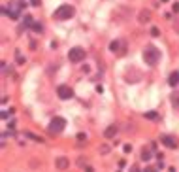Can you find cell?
Segmentation results:
<instances>
[{
    "label": "cell",
    "mask_w": 179,
    "mask_h": 172,
    "mask_svg": "<svg viewBox=\"0 0 179 172\" xmlns=\"http://www.w3.org/2000/svg\"><path fill=\"white\" fill-rule=\"evenodd\" d=\"M143 61L149 66H155L157 62L160 61V51H158L155 45H147V48L143 49Z\"/></svg>",
    "instance_id": "cell-1"
},
{
    "label": "cell",
    "mask_w": 179,
    "mask_h": 172,
    "mask_svg": "<svg viewBox=\"0 0 179 172\" xmlns=\"http://www.w3.org/2000/svg\"><path fill=\"white\" fill-rule=\"evenodd\" d=\"M75 15V8L74 6H70V4H64V6H60L57 8L53 12V17L55 19H59V21H64V19H72Z\"/></svg>",
    "instance_id": "cell-2"
},
{
    "label": "cell",
    "mask_w": 179,
    "mask_h": 172,
    "mask_svg": "<svg viewBox=\"0 0 179 172\" xmlns=\"http://www.w3.org/2000/svg\"><path fill=\"white\" fill-rule=\"evenodd\" d=\"M23 8H25L23 2H12V4H9V8H2V13L8 15L9 19H19V15H21Z\"/></svg>",
    "instance_id": "cell-3"
},
{
    "label": "cell",
    "mask_w": 179,
    "mask_h": 172,
    "mask_svg": "<svg viewBox=\"0 0 179 172\" xmlns=\"http://www.w3.org/2000/svg\"><path fill=\"white\" fill-rule=\"evenodd\" d=\"M64 127H66V119L64 117H53L51 123H49V127H47V131L51 134H59V132L64 131Z\"/></svg>",
    "instance_id": "cell-4"
},
{
    "label": "cell",
    "mask_w": 179,
    "mask_h": 172,
    "mask_svg": "<svg viewBox=\"0 0 179 172\" xmlns=\"http://www.w3.org/2000/svg\"><path fill=\"white\" fill-rule=\"evenodd\" d=\"M85 59V49L83 48H72L68 51V61L70 62H81Z\"/></svg>",
    "instance_id": "cell-5"
},
{
    "label": "cell",
    "mask_w": 179,
    "mask_h": 172,
    "mask_svg": "<svg viewBox=\"0 0 179 172\" xmlns=\"http://www.w3.org/2000/svg\"><path fill=\"white\" fill-rule=\"evenodd\" d=\"M57 95H59V98H62V100H68V98L74 97V91H72L68 85H60L57 89Z\"/></svg>",
    "instance_id": "cell-6"
},
{
    "label": "cell",
    "mask_w": 179,
    "mask_h": 172,
    "mask_svg": "<svg viewBox=\"0 0 179 172\" xmlns=\"http://www.w3.org/2000/svg\"><path fill=\"white\" fill-rule=\"evenodd\" d=\"M109 49L113 51V53H125V42H121V40H113L109 44Z\"/></svg>",
    "instance_id": "cell-7"
},
{
    "label": "cell",
    "mask_w": 179,
    "mask_h": 172,
    "mask_svg": "<svg viewBox=\"0 0 179 172\" xmlns=\"http://www.w3.org/2000/svg\"><path fill=\"white\" fill-rule=\"evenodd\" d=\"M160 142L164 144L166 148H175V146H177V142L170 136V134H160Z\"/></svg>",
    "instance_id": "cell-8"
},
{
    "label": "cell",
    "mask_w": 179,
    "mask_h": 172,
    "mask_svg": "<svg viewBox=\"0 0 179 172\" xmlns=\"http://www.w3.org/2000/svg\"><path fill=\"white\" fill-rule=\"evenodd\" d=\"M55 165H57V168L64 170V168H68V166H70V161L66 159V157H59L57 161H55Z\"/></svg>",
    "instance_id": "cell-9"
},
{
    "label": "cell",
    "mask_w": 179,
    "mask_h": 172,
    "mask_svg": "<svg viewBox=\"0 0 179 172\" xmlns=\"http://www.w3.org/2000/svg\"><path fill=\"white\" fill-rule=\"evenodd\" d=\"M115 134H117V125H109L104 131V138H113Z\"/></svg>",
    "instance_id": "cell-10"
},
{
    "label": "cell",
    "mask_w": 179,
    "mask_h": 172,
    "mask_svg": "<svg viewBox=\"0 0 179 172\" xmlns=\"http://www.w3.org/2000/svg\"><path fill=\"white\" fill-rule=\"evenodd\" d=\"M168 83H170L172 87H175L177 83H179V72H172L170 78H168Z\"/></svg>",
    "instance_id": "cell-11"
},
{
    "label": "cell",
    "mask_w": 179,
    "mask_h": 172,
    "mask_svg": "<svg viewBox=\"0 0 179 172\" xmlns=\"http://www.w3.org/2000/svg\"><path fill=\"white\" fill-rule=\"evenodd\" d=\"M172 104H173V108H177V110H179V91H175L172 95Z\"/></svg>",
    "instance_id": "cell-12"
},
{
    "label": "cell",
    "mask_w": 179,
    "mask_h": 172,
    "mask_svg": "<svg viewBox=\"0 0 179 172\" xmlns=\"http://www.w3.org/2000/svg\"><path fill=\"white\" fill-rule=\"evenodd\" d=\"M151 157H153V153L149 152V149H145V148H143V152H141V159L147 163V161H151Z\"/></svg>",
    "instance_id": "cell-13"
},
{
    "label": "cell",
    "mask_w": 179,
    "mask_h": 172,
    "mask_svg": "<svg viewBox=\"0 0 179 172\" xmlns=\"http://www.w3.org/2000/svg\"><path fill=\"white\" fill-rule=\"evenodd\" d=\"M149 19H151L149 12H145V10H143V12H140V21H141V23H147Z\"/></svg>",
    "instance_id": "cell-14"
},
{
    "label": "cell",
    "mask_w": 179,
    "mask_h": 172,
    "mask_svg": "<svg viewBox=\"0 0 179 172\" xmlns=\"http://www.w3.org/2000/svg\"><path fill=\"white\" fill-rule=\"evenodd\" d=\"M32 17L30 15H25V21H23V29H27V27H32Z\"/></svg>",
    "instance_id": "cell-15"
},
{
    "label": "cell",
    "mask_w": 179,
    "mask_h": 172,
    "mask_svg": "<svg viewBox=\"0 0 179 172\" xmlns=\"http://www.w3.org/2000/svg\"><path fill=\"white\" fill-rule=\"evenodd\" d=\"M27 136H28L30 140H34V142H43V138L38 136V134H34V132H27Z\"/></svg>",
    "instance_id": "cell-16"
},
{
    "label": "cell",
    "mask_w": 179,
    "mask_h": 172,
    "mask_svg": "<svg viewBox=\"0 0 179 172\" xmlns=\"http://www.w3.org/2000/svg\"><path fill=\"white\" fill-rule=\"evenodd\" d=\"M32 29H34V32H38V34H42V32H43L42 23H34V25H32Z\"/></svg>",
    "instance_id": "cell-17"
},
{
    "label": "cell",
    "mask_w": 179,
    "mask_h": 172,
    "mask_svg": "<svg viewBox=\"0 0 179 172\" xmlns=\"http://www.w3.org/2000/svg\"><path fill=\"white\" fill-rule=\"evenodd\" d=\"M15 59H17V62H19V64H23V62H25L23 55H21V51H15Z\"/></svg>",
    "instance_id": "cell-18"
},
{
    "label": "cell",
    "mask_w": 179,
    "mask_h": 172,
    "mask_svg": "<svg viewBox=\"0 0 179 172\" xmlns=\"http://www.w3.org/2000/svg\"><path fill=\"white\" fill-rule=\"evenodd\" d=\"M100 153H102V155L109 153V146H100Z\"/></svg>",
    "instance_id": "cell-19"
},
{
    "label": "cell",
    "mask_w": 179,
    "mask_h": 172,
    "mask_svg": "<svg viewBox=\"0 0 179 172\" xmlns=\"http://www.w3.org/2000/svg\"><path fill=\"white\" fill-rule=\"evenodd\" d=\"M145 117H147V119H157L158 116H157L155 112H147V113H145Z\"/></svg>",
    "instance_id": "cell-20"
},
{
    "label": "cell",
    "mask_w": 179,
    "mask_h": 172,
    "mask_svg": "<svg viewBox=\"0 0 179 172\" xmlns=\"http://www.w3.org/2000/svg\"><path fill=\"white\" fill-rule=\"evenodd\" d=\"M78 140H79V142H85V140H87V134H85V132H79V134H78Z\"/></svg>",
    "instance_id": "cell-21"
},
{
    "label": "cell",
    "mask_w": 179,
    "mask_h": 172,
    "mask_svg": "<svg viewBox=\"0 0 179 172\" xmlns=\"http://www.w3.org/2000/svg\"><path fill=\"white\" fill-rule=\"evenodd\" d=\"M151 34H153V36H158V34H160V30H158L157 27H153V29H151Z\"/></svg>",
    "instance_id": "cell-22"
},
{
    "label": "cell",
    "mask_w": 179,
    "mask_h": 172,
    "mask_svg": "<svg viewBox=\"0 0 179 172\" xmlns=\"http://www.w3.org/2000/svg\"><path fill=\"white\" fill-rule=\"evenodd\" d=\"M132 152V146L130 144H125V153H130Z\"/></svg>",
    "instance_id": "cell-23"
},
{
    "label": "cell",
    "mask_w": 179,
    "mask_h": 172,
    "mask_svg": "<svg viewBox=\"0 0 179 172\" xmlns=\"http://www.w3.org/2000/svg\"><path fill=\"white\" fill-rule=\"evenodd\" d=\"M83 168H85V172H94V170H93V166H83Z\"/></svg>",
    "instance_id": "cell-24"
},
{
    "label": "cell",
    "mask_w": 179,
    "mask_h": 172,
    "mask_svg": "<svg viewBox=\"0 0 179 172\" xmlns=\"http://www.w3.org/2000/svg\"><path fill=\"white\" fill-rule=\"evenodd\" d=\"M30 4H32V6H40V0H32Z\"/></svg>",
    "instance_id": "cell-25"
},
{
    "label": "cell",
    "mask_w": 179,
    "mask_h": 172,
    "mask_svg": "<svg viewBox=\"0 0 179 172\" xmlns=\"http://www.w3.org/2000/svg\"><path fill=\"white\" fill-rule=\"evenodd\" d=\"M143 172H155V170H153V168H145V170H143Z\"/></svg>",
    "instance_id": "cell-26"
},
{
    "label": "cell",
    "mask_w": 179,
    "mask_h": 172,
    "mask_svg": "<svg viewBox=\"0 0 179 172\" xmlns=\"http://www.w3.org/2000/svg\"><path fill=\"white\" fill-rule=\"evenodd\" d=\"M162 2H168V0H162Z\"/></svg>",
    "instance_id": "cell-27"
}]
</instances>
